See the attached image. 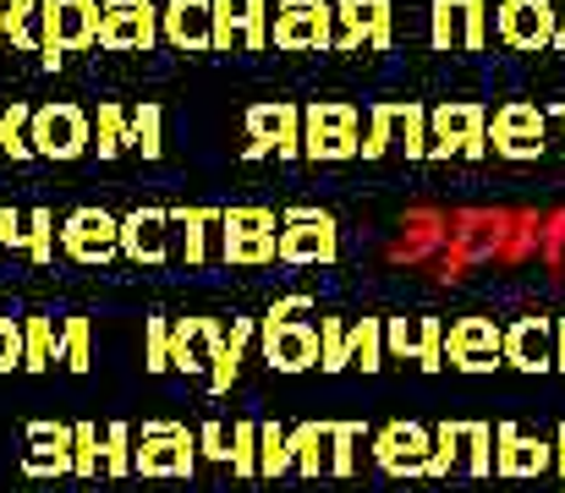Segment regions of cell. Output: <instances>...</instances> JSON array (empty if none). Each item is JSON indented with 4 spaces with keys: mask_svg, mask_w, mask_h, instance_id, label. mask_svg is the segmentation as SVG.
<instances>
[{
    "mask_svg": "<svg viewBox=\"0 0 565 493\" xmlns=\"http://www.w3.org/2000/svg\"><path fill=\"white\" fill-rule=\"evenodd\" d=\"M220 247L214 258L220 264H236V269H264L280 258V214L275 208H258V203H236V208H220Z\"/></svg>",
    "mask_w": 565,
    "mask_h": 493,
    "instance_id": "1",
    "label": "cell"
},
{
    "mask_svg": "<svg viewBox=\"0 0 565 493\" xmlns=\"http://www.w3.org/2000/svg\"><path fill=\"white\" fill-rule=\"evenodd\" d=\"M489 110L478 99H439L428 110V160H483Z\"/></svg>",
    "mask_w": 565,
    "mask_h": 493,
    "instance_id": "2",
    "label": "cell"
},
{
    "mask_svg": "<svg viewBox=\"0 0 565 493\" xmlns=\"http://www.w3.org/2000/svg\"><path fill=\"white\" fill-rule=\"evenodd\" d=\"M363 154L358 138V105L347 99H313L302 105V160L313 164H347Z\"/></svg>",
    "mask_w": 565,
    "mask_h": 493,
    "instance_id": "3",
    "label": "cell"
},
{
    "mask_svg": "<svg viewBox=\"0 0 565 493\" xmlns=\"http://www.w3.org/2000/svg\"><path fill=\"white\" fill-rule=\"evenodd\" d=\"M28 143H33V160H83L94 149V116L72 99H50V105H33V121H28Z\"/></svg>",
    "mask_w": 565,
    "mask_h": 493,
    "instance_id": "4",
    "label": "cell"
},
{
    "mask_svg": "<svg viewBox=\"0 0 565 493\" xmlns=\"http://www.w3.org/2000/svg\"><path fill=\"white\" fill-rule=\"evenodd\" d=\"M269 44L286 55H324L335 50V0H275Z\"/></svg>",
    "mask_w": 565,
    "mask_h": 493,
    "instance_id": "5",
    "label": "cell"
},
{
    "mask_svg": "<svg viewBox=\"0 0 565 493\" xmlns=\"http://www.w3.org/2000/svg\"><path fill=\"white\" fill-rule=\"evenodd\" d=\"M61 253L72 264H88V269H105L121 258V214L99 208V203H83L61 219Z\"/></svg>",
    "mask_w": 565,
    "mask_h": 493,
    "instance_id": "6",
    "label": "cell"
},
{
    "mask_svg": "<svg viewBox=\"0 0 565 493\" xmlns=\"http://www.w3.org/2000/svg\"><path fill=\"white\" fill-rule=\"evenodd\" d=\"M44 11V50L39 61L55 72L66 55L99 44V0H39Z\"/></svg>",
    "mask_w": 565,
    "mask_h": 493,
    "instance_id": "7",
    "label": "cell"
},
{
    "mask_svg": "<svg viewBox=\"0 0 565 493\" xmlns=\"http://www.w3.org/2000/svg\"><path fill=\"white\" fill-rule=\"evenodd\" d=\"M489 149L500 160H539L550 149V110L533 105V99H505L494 116H489Z\"/></svg>",
    "mask_w": 565,
    "mask_h": 493,
    "instance_id": "8",
    "label": "cell"
},
{
    "mask_svg": "<svg viewBox=\"0 0 565 493\" xmlns=\"http://www.w3.org/2000/svg\"><path fill=\"white\" fill-rule=\"evenodd\" d=\"M132 472L138 478H192L198 472V433L182 422H143L138 444H132Z\"/></svg>",
    "mask_w": 565,
    "mask_h": 493,
    "instance_id": "9",
    "label": "cell"
},
{
    "mask_svg": "<svg viewBox=\"0 0 565 493\" xmlns=\"http://www.w3.org/2000/svg\"><path fill=\"white\" fill-rule=\"evenodd\" d=\"M341 225L330 208H280V264H335Z\"/></svg>",
    "mask_w": 565,
    "mask_h": 493,
    "instance_id": "10",
    "label": "cell"
},
{
    "mask_svg": "<svg viewBox=\"0 0 565 493\" xmlns=\"http://www.w3.org/2000/svg\"><path fill=\"white\" fill-rule=\"evenodd\" d=\"M154 44H160V6L154 0H99V50L149 55Z\"/></svg>",
    "mask_w": 565,
    "mask_h": 493,
    "instance_id": "11",
    "label": "cell"
},
{
    "mask_svg": "<svg viewBox=\"0 0 565 493\" xmlns=\"http://www.w3.org/2000/svg\"><path fill=\"white\" fill-rule=\"evenodd\" d=\"M555 28H561V6L555 0H500L494 6V39L516 55H539L555 50Z\"/></svg>",
    "mask_w": 565,
    "mask_h": 493,
    "instance_id": "12",
    "label": "cell"
},
{
    "mask_svg": "<svg viewBox=\"0 0 565 493\" xmlns=\"http://www.w3.org/2000/svg\"><path fill=\"white\" fill-rule=\"evenodd\" d=\"M428 456H434V428L412 417L384 422L374 433V467L384 478H428Z\"/></svg>",
    "mask_w": 565,
    "mask_h": 493,
    "instance_id": "13",
    "label": "cell"
},
{
    "mask_svg": "<svg viewBox=\"0 0 565 493\" xmlns=\"http://www.w3.org/2000/svg\"><path fill=\"white\" fill-rule=\"evenodd\" d=\"M445 362L461 367V373H494L505 362V324L472 313V319H456L445 329Z\"/></svg>",
    "mask_w": 565,
    "mask_h": 493,
    "instance_id": "14",
    "label": "cell"
},
{
    "mask_svg": "<svg viewBox=\"0 0 565 493\" xmlns=\"http://www.w3.org/2000/svg\"><path fill=\"white\" fill-rule=\"evenodd\" d=\"M384 356H401V362H417L423 373H439L445 367V319H434V313L384 319Z\"/></svg>",
    "mask_w": 565,
    "mask_h": 493,
    "instance_id": "15",
    "label": "cell"
},
{
    "mask_svg": "<svg viewBox=\"0 0 565 493\" xmlns=\"http://www.w3.org/2000/svg\"><path fill=\"white\" fill-rule=\"evenodd\" d=\"M395 6L390 0H335V50H390Z\"/></svg>",
    "mask_w": 565,
    "mask_h": 493,
    "instance_id": "16",
    "label": "cell"
},
{
    "mask_svg": "<svg viewBox=\"0 0 565 493\" xmlns=\"http://www.w3.org/2000/svg\"><path fill=\"white\" fill-rule=\"evenodd\" d=\"M242 127H247V143H264L275 160H302V105H291V99L247 105Z\"/></svg>",
    "mask_w": 565,
    "mask_h": 493,
    "instance_id": "17",
    "label": "cell"
},
{
    "mask_svg": "<svg viewBox=\"0 0 565 493\" xmlns=\"http://www.w3.org/2000/svg\"><path fill=\"white\" fill-rule=\"evenodd\" d=\"M258 351L275 373H308V367H319V324H308V319H291V324L258 319Z\"/></svg>",
    "mask_w": 565,
    "mask_h": 493,
    "instance_id": "18",
    "label": "cell"
},
{
    "mask_svg": "<svg viewBox=\"0 0 565 493\" xmlns=\"http://www.w3.org/2000/svg\"><path fill=\"white\" fill-rule=\"evenodd\" d=\"M171 242H177V231H171V208H160V203H143V208H132V214H121V258H132V264H166L171 258Z\"/></svg>",
    "mask_w": 565,
    "mask_h": 493,
    "instance_id": "19",
    "label": "cell"
},
{
    "mask_svg": "<svg viewBox=\"0 0 565 493\" xmlns=\"http://www.w3.org/2000/svg\"><path fill=\"white\" fill-rule=\"evenodd\" d=\"M494 472L500 478H544V472H555V444H544V439H533V433H522L516 422H500L494 428Z\"/></svg>",
    "mask_w": 565,
    "mask_h": 493,
    "instance_id": "20",
    "label": "cell"
},
{
    "mask_svg": "<svg viewBox=\"0 0 565 493\" xmlns=\"http://www.w3.org/2000/svg\"><path fill=\"white\" fill-rule=\"evenodd\" d=\"M505 367L516 373H550L555 367V319L527 313L505 324Z\"/></svg>",
    "mask_w": 565,
    "mask_h": 493,
    "instance_id": "21",
    "label": "cell"
},
{
    "mask_svg": "<svg viewBox=\"0 0 565 493\" xmlns=\"http://www.w3.org/2000/svg\"><path fill=\"white\" fill-rule=\"evenodd\" d=\"M66 472H72V422H61V417L28 422L22 478H66Z\"/></svg>",
    "mask_w": 565,
    "mask_h": 493,
    "instance_id": "22",
    "label": "cell"
},
{
    "mask_svg": "<svg viewBox=\"0 0 565 493\" xmlns=\"http://www.w3.org/2000/svg\"><path fill=\"white\" fill-rule=\"evenodd\" d=\"M160 39L177 44L182 55L214 50V6L209 0H171V6H160Z\"/></svg>",
    "mask_w": 565,
    "mask_h": 493,
    "instance_id": "23",
    "label": "cell"
},
{
    "mask_svg": "<svg viewBox=\"0 0 565 493\" xmlns=\"http://www.w3.org/2000/svg\"><path fill=\"white\" fill-rule=\"evenodd\" d=\"M225 324L220 319H171V367L177 373H209V356L220 351Z\"/></svg>",
    "mask_w": 565,
    "mask_h": 493,
    "instance_id": "24",
    "label": "cell"
},
{
    "mask_svg": "<svg viewBox=\"0 0 565 493\" xmlns=\"http://www.w3.org/2000/svg\"><path fill=\"white\" fill-rule=\"evenodd\" d=\"M253 340H258V319H231L225 340H220V351L209 356V395H225V389L236 384L242 356H247V345H253Z\"/></svg>",
    "mask_w": 565,
    "mask_h": 493,
    "instance_id": "25",
    "label": "cell"
},
{
    "mask_svg": "<svg viewBox=\"0 0 565 493\" xmlns=\"http://www.w3.org/2000/svg\"><path fill=\"white\" fill-rule=\"evenodd\" d=\"M171 231H177V242H182V258L198 269V264L214 258L209 236L220 231V208H171Z\"/></svg>",
    "mask_w": 565,
    "mask_h": 493,
    "instance_id": "26",
    "label": "cell"
},
{
    "mask_svg": "<svg viewBox=\"0 0 565 493\" xmlns=\"http://www.w3.org/2000/svg\"><path fill=\"white\" fill-rule=\"evenodd\" d=\"M390 127H395V149L406 160H428V105L417 99H384Z\"/></svg>",
    "mask_w": 565,
    "mask_h": 493,
    "instance_id": "27",
    "label": "cell"
},
{
    "mask_svg": "<svg viewBox=\"0 0 565 493\" xmlns=\"http://www.w3.org/2000/svg\"><path fill=\"white\" fill-rule=\"evenodd\" d=\"M286 444H291V472L302 478L330 472V422H297Z\"/></svg>",
    "mask_w": 565,
    "mask_h": 493,
    "instance_id": "28",
    "label": "cell"
},
{
    "mask_svg": "<svg viewBox=\"0 0 565 493\" xmlns=\"http://www.w3.org/2000/svg\"><path fill=\"white\" fill-rule=\"evenodd\" d=\"M6 50H22V55L44 50V11H39V0H6Z\"/></svg>",
    "mask_w": 565,
    "mask_h": 493,
    "instance_id": "29",
    "label": "cell"
},
{
    "mask_svg": "<svg viewBox=\"0 0 565 493\" xmlns=\"http://www.w3.org/2000/svg\"><path fill=\"white\" fill-rule=\"evenodd\" d=\"M55 351H61V324L50 313H28L22 319V367L28 373H44L55 362Z\"/></svg>",
    "mask_w": 565,
    "mask_h": 493,
    "instance_id": "30",
    "label": "cell"
},
{
    "mask_svg": "<svg viewBox=\"0 0 565 493\" xmlns=\"http://www.w3.org/2000/svg\"><path fill=\"white\" fill-rule=\"evenodd\" d=\"M94 149H99V160H116V154L132 149V116L110 99L94 110Z\"/></svg>",
    "mask_w": 565,
    "mask_h": 493,
    "instance_id": "31",
    "label": "cell"
},
{
    "mask_svg": "<svg viewBox=\"0 0 565 493\" xmlns=\"http://www.w3.org/2000/svg\"><path fill=\"white\" fill-rule=\"evenodd\" d=\"M461 461H467V422L445 417V422L434 428V456H428V478H450V472H456Z\"/></svg>",
    "mask_w": 565,
    "mask_h": 493,
    "instance_id": "32",
    "label": "cell"
},
{
    "mask_svg": "<svg viewBox=\"0 0 565 493\" xmlns=\"http://www.w3.org/2000/svg\"><path fill=\"white\" fill-rule=\"evenodd\" d=\"M28 121H33V105H22V99H11V105L0 110V160H11V164L33 160V143H28Z\"/></svg>",
    "mask_w": 565,
    "mask_h": 493,
    "instance_id": "33",
    "label": "cell"
},
{
    "mask_svg": "<svg viewBox=\"0 0 565 493\" xmlns=\"http://www.w3.org/2000/svg\"><path fill=\"white\" fill-rule=\"evenodd\" d=\"M291 428H280V422H258V478H286L291 472Z\"/></svg>",
    "mask_w": 565,
    "mask_h": 493,
    "instance_id": "34",
    "label": "cell"
},
{
    "mask_svg": "<svg viewBox=\"0 0 565 493\" xmlns=\"http://www.w3.org/2000/svg\"><path fill=\"white\" fill-rule=\"evenodd\" d=\"M61 367L72 373H88L94 367V324L88 319H61V351H55Z\"/></svg>",
    "mask_w": 565,
    "mask_h": 493,
    "instance_id": "35",
    "label": "cell"
},
{
    "mask_svg": "<svg viewBox=\"0 0 565 493\" xmlns=\"http://www.w3.org/2000/svg\"><path fill=\"white\" fill-rule=\"evenodd\" d=\"M132 149H138L143 160H160V154H166V110H160L154 99H143V105L132 110Z\"/></svg>",
    "mask_w": 565,
    "mask_h": 493,
    "instance_id": "36",
    "label": "cell"
},
{
    "mask_svg": "<svg viewBox=\"0 0 565 493\" xmlns=\"http://www.w3.org/2000/svg\"><path fill=\"white\" fill-rule=\"evenodd\" d=\"M347 345H352V367L379 373L384 367V319H363V324L347 329Z\"/></svg>",
    "mask_w": 565,
    "mask_h": 493,
    "instance_id": "37",
    "label": "cell"
},
{
    "mask_svg": "<svg viewBox=\"0 0 565 493\" xmlns=\"http://www.w3.org/2000/svg\"><path fill=\"white\" fill-rule=\"evenodd\" d=\"M99 472H105L99 428L94 422H72V478H99Z\"/></svg>",
    "mask_w": 565,
    "mask_h": 493,
    "instance_id": "38",
    "label": "cell"
},
{
    "mask_svg": "<svg viewBox=\"0 0 565 493\" xmlns=\"http://www.w3.org/2000/svg\"><path fill=\"white\" fill-rule=\"evenodd\" d=\"M428 44L461 50V0H428Z\"/></svg>",
    "mask_w": 565,
    "mask_h": 493,
    "instance_id": "39",
    "label": "cell"
},
{
    "mask_svg": "<svg viewBox=\"0 0 565 493\" xmlns=\"http://www.w3.org/2000/svg\"><path fill=\"white\" fill-rule=\"evenodd\" d=\"M55 242H61L55 214H50V208H28V258H33L39 269L55 264Z\"/></svg>",
    "mask_w": 565,
    "mask_h": 493,
    "instance_id": "40",
    "label": "cell"
},
{
    "mask_svg": "<svg viewBox=\"0 0 565 493\" xmlns=\"http://www.w3.org/2000/svg\"><path fill=\"white\" fill-rule=\"evenodd\" d=\"M358 422H330V478H352L358 472Z\"/></svg>",
    "mask_w": 565,
    "mask_h": 493,
    "instance_id": "41",
    "label": "cell"
},
{
    "mask_svg": "<svg viewBox=\"0 0 565 493\" xmlns=\"http://www.w3.org/2000/svg\"><path fill=\"white\" fill-rule=\"evenodd\" d=\"M347 329H352V324H341V319H319V367H324V373H341V367H352Z\"/></svg>",
    "mask_w": 565,
    "mask_h": 493,
    "instance_id": "42",
    "label": "cell"
},
{
    "mask_svg": "<svg viewBox=\"0 0 565 493\" xmlns=\"http://www.w3.org/2000/svg\"><path fill=\"white\" fill-rule=\"evenodd\" d=\"M467 478H489L494 472V428L489 422H467V461H461Z\"/></svg>",
    "mask_w": 565,
    "mask_h": 493,
    "instance_id": "43",
    "label": "cell"
},
{
    "mask_svg": "<svg viewBox=\"0 0 565 493\" xmlns=\"http://www.w3.org/2000/svg\"><path fill=\"white\" fill-rule=\"evenodd\" d=\"M132 428L127 422H110L105 428V478H132Z\"/></svg>",
    "mask_w": 565,
    "mask_h": 493,
    "instance_id": "44",
    "label": "cell"
},
{
    "mask_svg": "<svg viewBox=\"0 0 565 493\" xmlns=\"http://www.w3.org/2000/svg\"><path fill=\"white\" fill-rule=\"evenodd\" d=\"M231 472L247 483L258 478V422H236L231 428Z\"/></svg>",
    "mask_w": 565,
    "mask_h": 493,
    "instance_id": "45",
    "label": "cell"
},
{
    "mask_svg": "<svg viewBox=\"0 0 565 493\" xmlns=\"http://www.w3.org/2000/svg\"><path fill=\"white\" fill-rule=\"evenodd\" d=\"M143 367L149 373H171V319H143Z\"/></svg>",
    "mask_w": 565,
    "mask_h": 493,
    "instance_id": "46",
    "label": "cell"
},
{
    "mask_svg": "<svg viewBox=\"0 0 565 493\" xmlns=\"http://www.w3.org/2000/svg\"><path fill=\"white\" fill-rule=\"evenodd\" d=\"M269 17L275 6L269 0H242V50H269Z\"/></svg>",
    "mask_w": 565,
    "mask_h": 493,
    "instance_id": "47",
    "label": "cell"
},
{
    "mask_svg": "<svg viewBox=\"0 0 565 493\" xmlns=\"http://www.w3.org/2000/svg\"><path fill=\"white\" fill-rule=\"evenodd\" d=\"M214 6V50H242V0H209Z\"/></svg>",
    "mask_w": 565,
    "mask_h": 493,
    "instance_id": "48",
    "label": "cell"
},
{
    "mask_svg": "<svg viewBox=\"0 0 565 493\" xmlns=\"http://www.w3.org/2000/svg\"><path fill=\"white\" fill-rule=\"evenodd\" d=\"M489 0H461V50H489Z\"/></svg>",
    "mask_w": 565,
    "mask_h": 493,
    "instance_id": "49",
    "label": "cell"
},
{
    "mask_svg": "<svg viewBox=\"0 0 565 493\" xmlns=\"http://www.w3.org/2000/svg\"><path fill=\"white\" fill-rule=\"evenodd\" d=\"M395 149V127H390V110H384V99H379L374 110H369V138H363V160H384Z\"/></svg>",
    "mask_w": 565,
    "mask_h": 493,
    "instance_id": "50",
    "label": "cell"
},
{
    "mask_svg": "<svg viewBox=\"0 0 565 493\" xmlns=\"http://www.w3.org/2000/svg\"><path fill=\"white\" fill-rule=\"evenodd\" d=\"M198 461L231 467V433H225L220 422H203V428H198Z\"/></svg>",
    "mask_w": 565,
    "mask_h": 493,
    "instance_id": "51",
    "label": "cell"
},
{
    "mask_svg": "<svg viewBox=\"0 0 565 493\" xmlns=\"http://www.w3.org/2000/svg\"><path fill=\"white\" fill-rule=\"evenodd\" d=\"M0 253H28V214L0 208Z\"/></svg>",
    "mask_w": 565,
    "mask_h": 493,
    "instance_id": "52",
    "label": "cell"
},
{
    "mask_svg": "<svg viewBox=\"0 0 565 493\" xmlns=\"http://www.w3.org/2000/svg\"><path fill=\"white\" fill-rule=\"evenodd\" d=\"M22 367V319H0V373Z\"/></svg>",
    "mask_w": 565,
    "mask_h": 493,
    "instance_id": "53",
    "label": "cell"
},
{
    "mask_svg": "<svg viewBox=\"0 0 565 493\" xmlns=\"http://www.w3.org/2000/svg\"><path fill=\"white\" fill-rule=\"evenodd\" d=\"M302 313H313V297H302V291H291V297H280V302H269V324H291V319H302Z\"/></svg>",
    "mask_w": 565,
    "mask_h": 493,
    "instance_id": "54",
    "label": "cell"
},
{
    "mask_svg": "<svg viewBox=\"0 0 565 493\" xmlns=\"http://www.w3.org/2000/svg\"><path fill=\"white\" fill-rule=\"evenodd\" d=\"M555 373H565V319H555Z\"/></svg>",
    "mask_w": 565,
    "mask_h": 493,
    "instance_id": "55",
    "label": "cell"
},
{
    "mask_svg": "<svg viewBox=\"0 0 565 493\" xmlns=\"http://www.w3.org/2000/svg\"><path fill=\"white\" fill-rule=\"evenodd\" d=\"M555 472H561V478H565V422H561V428H555Z\"/></svg>",
    "mask_w": 565,
    "mask_h": 493,
    "instance_id": "56",
    "label": "cell"
},
{
    "mask_svg": "<svg viewBox=\"0 0 565 493\" xmlns=\"http://www.w3.org/2000/svg\"><path fill=\"white\" fill-rule=\"evenodd\" d=\"M550 121L561 127V154H565V105H555V110H550Z\"/></svg>",
    "mask_w": 565,
    "mask_h": 493,
    "instance_id": "57",
    "label": "cell"
},
{
    "mask_svg": "<svg viewBox=\"0 0 565 493\" xmlns=\"http://www.w3.org/2000/svg\"><path fill=\"white\" fill-rule=\"evenodd\" d=\"M561 6V28H555V50H565V0H555Z\"/></svg>",
    "mask_w": 565,
    "mask_h": 493,
    "instance_id": "58",
    "label": "cell"
},
{
    "mask_svg": "<svg viewBox=\"0 0 565 493\" xmlns=\"http://www.w3.org/2000/svg\"><path fill=\"white\" fill-rule=\"evenodd\" d=\"M0 50H6V0H0Z\"/></svg>",
    "mask_w": 565,
    "mask_h": 493,
    "instance_id": "59",
    "label": "cell"
}]
</instances>
